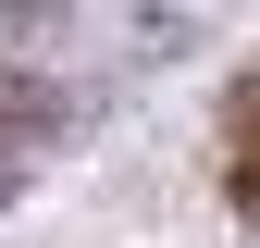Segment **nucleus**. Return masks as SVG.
<instances>
[{
	"label": "nucleus",
	"mask_w": 260,
	"mask_h": 248,
	"mask_svg": "<svg viewBox=\"0 0 260 248\" xmlns=\"http://www.w3.org/2000/svg\"><path fill=\"white\" fill-rule=\"evenodd\" d=\"M223 186H236V211L260 224V75L223 100Z\"/></svg>",
	"instance_id": "obj_1"
},
{
	"label": "nucleus",
	"mask_w": 260,
	"mask_h": 248,
	"mask_svg": "<svg viewBox=\"0 0 260 248\" xmlns=\"http://www.w3.org/2000/svg\"><path fill=\"white\" fill-rule=\"evenodd\" d=\"M50 124V87H25V75H0V149H25Z\"/></svg>",
	"instance_id": "obj_2"
}]
</instances>
